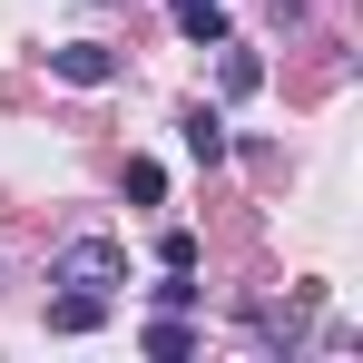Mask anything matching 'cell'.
Here are the masks:
<instances>
[{"label": "cell", "mask_w": 363, "mask_h": 363, "mask_svg": "<svg viewBox=\"0 0 363 363\" xmlns=\"http://www.w3.org/2000/svg\"><path fill=\"white\" fill-rule=\"evenodd\" d=\"M60 285H89V295H108V285H128V255H118L108 236H79V245L60 255Z\"/></svg>", "instance_id": "cell-1"}, {"label": "cell", "mask_w": 363, "mask_h": 363, "mask_svg": "<svg viewBox=\"0 0 363 363\" xmlns=\"http://www.w3.org/2000/svg\"><path fill=\"white\" fill-rule=\"evenodd\" d=\"M50 79H69V89H108V79H118V50L69 40V50H50Z\"/></svg>", "instance_id": "cell-2"}, {"label": "cell", "mask_w": 363, "mask_h": 363, "mask_svg": "<svg viewBox=\"0 0 363 363\" xmlns=\"http://www.w3.org/2000/svg\"><path fill=\"white\" fill-rule=\"evenodd\" d=\"M167 20H177L196 50H216V40H226V0H167Z\"/></svg>", "instance_id": "cell-3"}, {"label": "cell", "mask_w": 363, "mask_h": 363, "mask_svg": "<svg viewBox=\"0 0 363 363\" xmlns=\"http://www.w3.org/2000/svg\"><path fill=\"white\" fill-rule=\"evenodd\" d=\"M50 324H60V334H99V324H108V295H89V285H69V295L50 304Z\"/></svg>", "instance_id": "cell-4"}, {"label": "cell", "mask_w": 363, "mask_h": 363, "mask_svg": "<svg viewBox=\"0 0 363 363\" xmlns=\"http://www.w3.org/2000/svg\"><path fill=\"white\" fill-rule=\"evenodd\" d=\"M186 157H196V167L226 157V118H216V108H186Z\"/></svg>", "instance_id": "cell-5"}, {"label": "cell", "mask_w": 363, "mask_h": 363, "mask_svg": "<svg viewBox=\"0 0 363 363\" xmlns=\"http://www.w3.org/2000/svg\"><path fill=\"white\" fill-rule=\"evenodd\" d=\"M216 50H226V40H216ZM255 79H265V60H255V50H226V60H216V89H226V99H245Z\"/></svg>", "instance_id": "cell-6"}, {"label": "cell", "mask_w": 363, "mask_h": 363, "mask_svg": "<svg viewBox=\"0 0 363 363\" xmlns=\"http://www.w3.org/2000/svg\"><path fill=\"white\" fill-rule=\"evenodd\" d=\"M147 354H157V363L196 354V334H186V314H157V324H147Z\"/></svg>", "instance_id": "cell-7"}, {"label": "cell", "mask_w": 363, "mask_h": 363, "mask_svg": "<svg viewBox=\"0 0 363 363\" xmlns=\"http://www.w3.org/2000/svg\"><path fill=\"white\" fill-rule=\"evenodd\" d=\"M147 295H157V314H186V304H196V285H186V265H167Z\"/></svg>", "instance_id": "cell-8"}, {"label": "cell", "mask_w": 363, "mask_h": 363, "mask_svg": "<svg viewBox=\"0 0 363 363\" xmlns=\"http://www.w3.org/2000/svg\"><path fill=\"white\" fill-rule=\"evenodd\" d=\"M128 196H138V206H157V196H167V177H157L147 157H128Z\"/></svg>", "instance_id": "cell-9"}, {"label": "cell", "mask_w": 363, "mask_h": 363, "mask_svg": "<svg viewBox=\"0 0 363 363\" xmlns=\"http://www.w3.org/2000/svg\"><path fill=\"white\" fill-rule=\"evenodd\" d=\"M157 265H186V275H196V236H186V226H167V236H157Z\"/></svg>", "instance_id": "cell-10"}]
</instances>
